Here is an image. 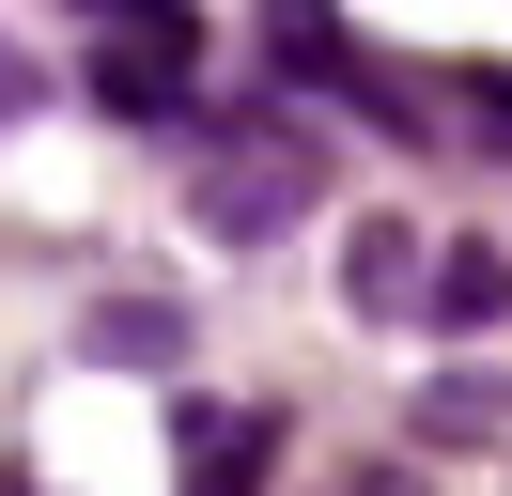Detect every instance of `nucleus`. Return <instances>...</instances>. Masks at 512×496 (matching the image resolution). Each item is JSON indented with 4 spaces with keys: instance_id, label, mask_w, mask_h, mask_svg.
<instances>
[{
    "instance_id": "nucleus-1",
    "label": "nucleus",
    "mask_w": 512,
    "mask_h": 496,
    "mask_svg": "<svg viewBox=\"0 0 512 496\" xmlns=\"http://www.w3.org/2000/svg\"><path fill=\"white\" fill-rule=\"evenodd\" d=\"M187 202H202V233H280V217H311L326 202V140L295 109H249V124H202V171H187Z\"/></svg>"
},
{
    "instance_id": "nucleus-2",
    "label": "nucleus",
    "mask_w": 512,
    "mask_h": 496,
    "mask_svg": "<svg viewBox=\"0 0 512 496\" xmlns=\"http://www.w3.org/2000/svg\"><path fill=\"white\" fill-rule=\"evenodd\" d=\"M311 496H512V465H497V450H466V434H404V450L326 465Z\"/></svg>"
},
{
    "instance_id": "nucleus-3",
    "label": "nucleus",
    "mask_w": 512,
    "mask_h": 496,
    "mask_svg": "<svg viewBox=\"0 0 512 496\" xmlns=\"http://www.w3.org/2000/svg\"><path fill=\"white\" fill-rule=\"evenodd\" d=\"M357 93H388V109H450V140H466V155H512V62H419V78H404V62H373Z\"/></svg>"
},
{
    "instance_id": "nucleus-4",
    "label": "nucleus",
    "mask_w": 512,
    "mask_h": 496,
    "mask_svg": "<svg viewBox=\"0 0 512 496\" xmlns=\"http://www.w3.org/2000/svg\"><path fill=\"white\" fill-rule=\"evenodd\" d=\"M264 62H280L295 93H357L373 62L342 47V0H264Z\"/></svg>"
},
{
    "instance_id": "nucleus-5",
    "label": "nucleus",
    "mask_w": 512,
    "mask_h": 496,
    "mask_svg": "<svg viewBox=\"0 0 512 496\" xmlns=\"http://www.w3.org/2000/svg\"><path fill=\"white\" fill-rule=\"evenodd\" d=\"M342 310H435V233H404V217H373L357 233V264H342Z\"/></svg>"
},
{
    "instance_id": "nucleus-6",
    "label": "nucleus",
    "mask_w": 512,
    "mask_h": 496,
    "mask_svg": "<svg viewBox=\"0 0 512 496\" xmlns=\"http://www.w3.org/2000/svg\"><path fill=\"white\" fill-rule=\"evenodd\" d=\"M280 481V419H187V496H264Z\"/></svg>"
},
{
    "instance_id": "nucleus-7",
    "label": "nucleus",
    "mask_w": 512,
    "mask_h": 496,
    "mask_svg": "<svg viewBox=\"0 0 512 496\" xmlns=\"http://www.w3.org/2000/svg\"><path fill=\"white\" fill-rule=\"evenodd\" d=\"M497 295H512V264H497L481 233H450V248H435V310H450V326H481Z\"/></svg>"
},
{
    "instance_id": "nucleus-8",
    "label": "nucleus",
    "mask_w": 512,
    "mask_h": 496,
    "mask_svg": "<svg viewBox=\"0 0 512 496\" xmlns=\"http://www.w3.org/2000/svg\"><path fill=\"white\" fill-rule=\"evenodd\" d=\"M16 109H32V62H16V47H0V124H16Z\"/></svg>"
},
{
    "instance_id": "nucleus-9",
    "label": "nucleus",
    "mask_w": 512,
    "mask_h": 496,
    "mask_svg": "<svg viewBox=\"0 0 512 496\" xmlns=\"http://www.w3.org/2000/svg\"><path fill=\"white\" fill-rule=\"evenodd\" d=\"M0 496H16V481H0Z\"/></svg>"
}]
</instances>
